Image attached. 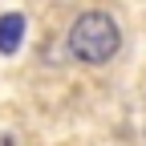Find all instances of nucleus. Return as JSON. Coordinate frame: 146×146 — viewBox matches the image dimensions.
Returning <instances> with one entry per match:
<instances>
[{
	"label": "nucleus",
	"mask_w": 146,
	"mask_h": 146,
	"mask_svg": "<svg viewBox=\"0 0 146 146\" xmlns=\"http://www.w3.org/2000/svg\"><path fill=\"white\" fill-rule=\"evenodd\" d=\"M118 45H122V33L114 25V16H106V12H81L69 29V53L85 65L110 61L118 53Z\"/></svg>",
	"instance_id": "1"
},
{
	"label": "nucleus",
	"mask_w": 146,
	"mask_h": 146,
	"mask_svg": "<svg viewBox=\"0 0 146 146\" xmlns=\"http://www.w3.org/2000/svg\"><path fill=\"white\" fill-rule=\"evenodd\" d=\"M25 36V16L21 12H4L0 16V53H16Z\"/></svg>",
	"instance_id": "2"
}]
</instances>
